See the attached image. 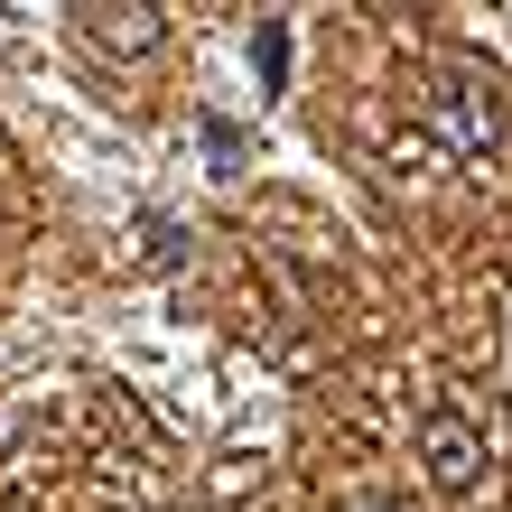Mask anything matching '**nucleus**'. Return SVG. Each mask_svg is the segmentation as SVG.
I'll use <instances>...</instances> for the list:
<instances>
[{
	"label": "nucleus",
	"mask_w": 512,
	"mask_h": 512,
	"mask_svg": "<svg viewBox=\"0 0 512 512\" xmlns=\"http://www.w3.org/2000/svg\"><path fill=\"white\" fill-rule=\"evenodd\" d=\"M0 28H10V10H0Z\"/></svg>",
	"instance_id": "5"
},
{
	"label": "nucleus",
	"mask_w": 512,
	"mask_h": 512,
	"mask_svg": "<svg viewBox=\"0 0 512 512\" xmlns=\"http://www.w3.org/2000/svg\"><path fill=\"white\" fill-rule=\"evenodd\" d=\"M419 466H429L438 494H475V475H485V429H475L466 410H429L419 419Z\"/></svg>",
	"instance_id": "2"
},
{
	"label": "nucleus",
	"mask_w": 512,
	"mask_h": 512,
	"mask_svg": "<svg viewBox=\"0 0 512 512\" xmlns=\"http://www.w3.org/2000/svg\"><path fill=\"white\" fill-rule=\"evenodd\" d=\"M419 122H429V149L457 159V168H485L503 149V103H494L485 75H438L429 94H419Z\"/></svg>",
	"instance_id": "1"
},
{
	"label": "nucleus",
	"mask_w": 512,
	"mask_h": 512,
	"mask_svg": "<svg viewBox=\"0 0 512 512\" xmlns=\"http://www.w3.org/2000/svg\"><path fill=\"white\" fill-rule=\"evenodd\" d=\"M252 66H261V84H270V94L289 84V28H280V19H261V28H252Z\"/></svg>",
	"instance_id": "4"
},
{
	"label": "nucleus",
	"mask_w": 512,
	"mask_h": 512,
	"mask_svg": "<svg viewBox=\"0 0 512 512\" xmlns=\"http://www.w3.org/2000/svg\"><path fill=\"white\" fill-rule=\"evenodd\" d=\"M84 38L103 56H149L168 38V10H149V0H131V10H84Z\"/></svg>",
	"instance_id": "3"
}]
</instances>
